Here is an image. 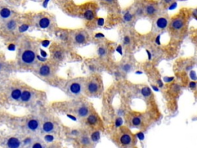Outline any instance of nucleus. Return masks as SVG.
I'll use <instances>...</instances> for the list:
<instances>
[{
    "instance_id": "nucleus-1",
    "label": "nucleus",
    "mask_w": 197,
    "mask_h": 148,
    "mask_svg": "<svg viewBox=\"0 0 197 148\" xmlns=\"http://www.w3.org/2000/svg\"><path fill=\"white\" fill-rule=\"evenodd\" d=\"M112 140L119 148H131L135 146L137 140L128 127L121 126L112 135Z\"/></svg>"
},
{
    "instance_id": "nucleus-2",
    "label": "nucleus",
    "mask_w": 197,
    "mask_h": 148,
    "mask_svg": "<svg viewBox=\"0 0 197 148\" xmlns=\"http://www.w3.org/2000/svg\"><path fill=\"white\" fill-rule=\"evenodd\" d=\"M143 7V12H144V16L147 17H155L159 13L160 11V7L159 5L157 2L155 1H147L142 4Z\"/></svg>"
},
{
    "instance_id": "nucleus-3",
    "label": "nucleus",
    "mask_w": 197,
    "mask_h": 148,
    "mask_svg": "<svg viewBox=\"0 0 197 148\" xmlns=\"http://www.w3.org/2000/svg\"><path fill=\"white\" fill-rule=\"evenodd\" d=\"M186 25V18L184 16V13L180 12V13L174 16L170 22L169 26L172 31L179 32L185 28Z\"/></svg>"
},
{
    "instance_id": "nucleus-4",
    "label": "nucleus",
    "mask_w": 197,
    "mask_h": 148,
    "mask_svg": "<svg viewBox=\"0 0 197 148\" xmlns=\"http://www.w3.org/2000/svg\"><path fill=\"white\" fill-rule=\"evenodd\" d=\"M86 119V123L88 127L92 128V131L95 130H99L100 131L102 127H103V123L101 121L100 118L97 115L96 113H90Z\"/></svg>"
},
{
    "instance_id": "nucleus-5",
    "label": "nucleus",
    "mask_w": 197,
    "mask_h": 148,
    "mask_svg": "<svg viewBox=\"0 0 197 148\" xmlns=\"http://www.w3.org/2000/svg\"><path fill=\"white\" fill-rule=\"evenodd\" d=\"M100 87V80L96 78V77L91 79L90 80L88 81L85 86L86 92L89 95H91V96H95L96 94H97L99 92Z\"/></svg>"
},
{
    "instance_id": "nucleus-6",
    "label": "nucleus",
    "mask_w": 197,
    "mask_h": 148,
    "mask_svg": "<svg viewBox=\"0 0 197 148\" xmlns=\"http://www.w3.org/2000/svg\"><path fill=\"white\" fill-rule=\"evenodd\" d=\"M84 83L83 81L73 80L68 85V91L73 96H79L83 93L84 90Z\"/></svg>"
},
{
    "instance_id": "nucleus-7",
    "label": "nucleus",
    "mask_w": 197,
    "mask_h": 148,
    "mask_svg": "<svg viewBox=\"0 0 197 148\" xmlns=\"http://www.w3.org/2000/svg\"><path fill=\"white\" fill-rule=\"evenodd\" d=\"M36 60V53L31 49H26L21 54V61L25 65H32Z\"/></svg>"
},
{
    "instance_id": "nucleus-8",
    "label": "nucleus",
    "mask_w": 197,
    "mask_h": 148,
    "mask_svg": "<svg viewBox=\"0 0 197 148\" xmlns=\"http://www.w3.org/2000/svg\"><path fill=\"white\" fill-rule=\"evenodd\" d=\"M128 124L129 127L133 128H142L144 125V118L139 114L131 116L130 117H129Z\"/></svg>"
},
{
    "instance_id": "nucleus-9",
    "label": "nucleus",
    "mask_w": 197,
    "mask_h": 148,
    "mask_svg": "<svg viewBox=\"0 0 197 148\" xmlns=\"http://www.w3.org/2000/svg\"><path fill=\"white\" fill-rule=\"evenodd\" d=\"M88 34L87 32L84 30H80V31H76L73 36L74 42L78 45H82V44L86 43L87 42Z\"/></svg>"
},
{
    "instance_id": "nucleus-10",
    "label": "nucleus",
    "mask_w": 197,
    "mask_h": 148,
    "mask_svg": "<svg viewBox=\"0 0 197 148\" xmlns=\"http://www.w3.org/2000/svg\"><path fill=\"white\" fill-rule=\"evenodd\" d=\"M78 142L83 148H92L93 144L90 136L86 134H80V135L78 136Z\"/></svg>"
},
{
    "instance_id": "nucleus-11",
    "label": "nucleus",
    "mask_w": 197,
    "mask_h": 148,
    "mask_svg": "<svg viewBox=\"0 0 197 148\" xmlns=\"http://www.w3.org/2000/svg\"><path fill=\"white\" fill-rule=\"evenodd\" d=\"M170 24V20L166 16H159L156 18L154 25L156 29L159 30H164L167 29Z\"/></svg>"
},
{
    "instance_id": "nucleus-12",
    "label": "nucleus",
    "mask_w": 197,
    "mask_h": 148,
    "mask_svg": "<svg viewBox=\"0 0 197 148\" xmlns=\"http://www.w3.org/2000/svg\"><path fill=\"white\" fill-rule=\"evenodd\" d=\"M91 113L90 106L86 104H82L80 106H78L76 110V114L79 118H83L85 119L88 116V115Z\"/></svg>"
},
{
    "instance_id": "nucleus-13",
    "label": "nucleus",
    "mask_w": 197,
    "mask_h": 148,
    "mask_svg": "<svg viewBox=\"0 0 197 148\" xmlns=\"http://www.w3.org/2000/svg\"><path fill=\"white\" fill-rule=\"evenodd\" d=\"M6 147L8 148H21L22 141L16 136H11L6 140Z\"/></svg>"
},
{
    "instance_id": "nucleus-14",
    "label": "nucleus",
    "mask_w": 197,
    "mask_h": 148,
    "mask_svg": "<svg viewBox=\"0 0 197 148\" xmlns=\"http://www.w3.org/2000/svg\"><path fill=\"white\" fill-rule=\"evenodd\" d=\"M26 127L27 129L31 132H36L39 130L40 127V123L39 120H37L36 118H32L30 119L26 123Z\"/></svg>"
},
{
    "instance_id": "nucleus-15",
    "label": "nucleus",
    "mask_w": 197,
    "mask_h": 148,
    "mask_svg": "<svg viewBox=\"0 0 197 148\" xmlns=\"http://www.w3.org/2000/svg\"><path fill=\"white\" fill-rule=\"evenodd\" d=\"M55 123L51 121H46L42 126V131L45 134H49L55 130Z\"/></svg>"
},
{
    "instance_id": "nucleus-16",
    "label": "nucleus",
    "mask_w": 197,
    "mask_h": 148,
    "mask_svg": "<svg viewBox=\"0 0 197 148\" xmlns=\"http://www.w3.org/2000/svg\"><path fill=\"white\" fill-rule=\"evenodd\" d=\"M51 73H52V69H51V67L48 65L43 64L39 67V74L40 76L46 77V76H49L51 75Z\"/></svg>"
},
{
    "instance_id": "nucleus-17",
    "label": "nucleus",
    "mask_w": 197,
    "mask_h": 148,
    "mask_svg": "<svg viewBox=\"0 0 197 148\" xmlns=\"http://www.w3.org/2000/svg\"><path fill=\"white\" fill-rule=\"evenodd\" d=\"M96 14L95 12L94 9H91V8L86 9L85 12H83V17L87 21L94 20V18H96Z\"/></svg>"
},
{
    "instance_id": "nucleus-18",
    "label": "nucleus",
    "mask_w": 197,
    "mask_h": 148,
    "mask_svg": "<svg viewBox=\"0 0 197 148\" xmlns=\"http://www.w3.org/2000/svg\"><path fill=\"white\" fill-rule=\"evenodd\" d=\"M12 16V11L8 8L3 7L0 9V18L2 20H8Z\"/></svg>"
},
{
    "instance_id": "nucleus-19",
    "label": "nucleus",
    "mask_w": 197,
    "mask_h": 148,
    "mask_svg": "<svg viewBox=\"0 0 197 148\" xmlns=\"http://www.w3.org/2000/svg\"><path fill=\"white\" fill-rule=\"evenodd\" d=\"M16 26H17V23L16 21L13 18H10V19H8L6 21V23L5 24V29H7L9 32L11 31H14V30L16 29Z\"/></svg>"
},
{
    "instance_id": "nucleus-20",
    "label": "nucleus",
    "mask_w": 197,
    "mask_h": 148,
    "mask_svg": "<svg viewBox=\"0 0 197 148\" xmlns=\"http://www.w3.org/2000/svg\"><path fill=\"white\" fill-rule=\"evenodd\" d=\"M32 99V92L29 90H24L22 91V95H21L20 100L22 102H29Z\"/></svg>"
},
{
    "instance_id": "nucleus-21",
    "label": "nucleus",
    "mask_w": 197,
    "mask_h": 148,
    "mask_svg": "<svg viewBox=\"0 0 197 148\" xmlns=\"http://www.w3.org/2000/svg\"><path fill=\"white\" fill-rule=\"evenodd\" d=\"M38 24L41 29H47L51 25L50 18H48V17H42L39 20Z\"/></svg>"
},
{
    "instance_id": "nucleus-22",
    "label": "nucleus",
    "mask_w": 197,
    "mask_h": 148,
    "mask_svg": "<svg viewBox=\"0 0 197 148\" xmlns=\"http://www.w3.org/2000/svg\"><path fill=\"white\" fill-rule=\"evenodd\" d=\"M21 95H22V91H21L20 89H18V88H15L13 90H12L11 92H10V98L13 100H19L21 98Z\"/></svg>"
},
{
    "instance_id": "nucleus-23",
    "label": "nucleus",
    "mask_w": 197,
    "mask_h": 148,
    "mask_svg": "<svg viewBox=\"0 0 197 148\" xmlns=\"http://www.w3.org/2000/svg\"><path fill=\"white\" fill-rule=\"evenodd\" d=\"M134 18H135V14L132 13V12L129 10L125 12L123 16H122V18L125 23H130L134 19Z\"/></svg>"
},
{
    "instance_id": "nucleus-24",
    "label": "nucleus",
    "mask_w": 197,
    "mask_h": 148,
    "mask_svg": "<svg viewBox=\"0 0 197 148\" xmlns=\"http://www.w3.org/2000/svg\"><path fill=\"white\" fill-rule=\"evenodd\" d=\"M97 53H98V55L99 57L102 58L105 57V56H106V55H107V49L103 46H99L98 48V49H97Z\"/></svg>"
},
{
    "instance_id": "nucleus-25",
    "label": "nucleus",
    "mask_w": 197,
    "mask_h": 148,
    "mask_svg": "<svg viewBox=\"0 0 197 148\" xmlns=\"http://www.w3.org/2000/svg\"><path fill=\"white\" fill-rule=\"evenodd\" d=\"M100 137V131L99 130H95L92 131V133L90 135V138L92 140L93 143H96L99 140V139Z\"/></svg>"
},
{
    "instance_id": "nucleus-26",
    "label": "nucleus",
    "mask_w": 197,
    "mask_h": 148,
    "mask_svg": "<svg viewBox=\"0 0 197 148\" xmlns=\"http://www.w3.org/2000/svg\"><path fill=\"white\" fill-rule=\"evenodd\" d=\"M141 93L144 97H149L152 95V90L149 86H144L141 90Z\"/></svg>"
},
{
    "instance_id": "nucleus-27",
    "label": "nucleus",
    "mask_w": 197,
    "mask_h": 148,
    "mask_svg": "<svg viewBox=\"0 0 197 148\" xmlns=\"http://www.w3.org/2000/svg\"><path fill=\"white\" fill-rule=\"evenodd\" d=\"M132 69H133V66H132V65H131L130 63H129V62L124 63L123 65H122L121 66V69L124 72V73H129V72L132 70Z\"/></svg>"
},
{
    "instance_id": "nucleus-28",
    "label": "nucleus",
    "mask_w": 197,
    "mask_h": 148,
    "mask_svg": "<svg viewBox=\"0 0 197 148\" xmlns=\"http://www.w3.org/2000/svg\"><path fill=\"white\" fill-rule=\"evenodd\" d=\"M134 14H135V16H139V17H140V16H144V12H143V7H142V4L140 5H139V6L136 7V9H135V12H134Z\"/></svg>"
},
{
    "instance_id": "nucleus-29",
    "label": "nucleus",
    "mask_w": 197,
    "mask_h": 148,
    "mask_svg": "<svg viewBox=\"0 0 197 148\" xmlns=\"http://www.w3.org/2000/svg\"><path fill=\"white\" fill-rule=\"evenodd\" d=\"M103 4L109 6H114L117 4V0H100Z\"/></svg>"
},
{
    "instance_id": "nucleus-30",
    "label": "nucleus",
    "mask_w": 197,
    "mask_h": 148,
    "mask_svg": "<svg viewBox=\"0 0 197 148\" xmlns=\"http://www.w3.org/2000/svg\"><path fill=\"white\" fill-rule=\"evenodd\" d=\"M30 148H46V147L40 141H35V142L32 143Z\"/></svg>"
},
{
    "instance_id": "nucleus-31",
    "label": "nucleus",
    "mask_w": 197,
    "mask_h": 148,
    "mask_svg": "<svg viewBox=\"0 0 197 148\" xmlns=\"http://www.w3.org/2000/svg\"><path fill=\"white\" fill-rule=\"evenodd\" d=\"M53 56L56 60H62V57H63V53L62 52H61L60 50H56L54 52V54H53Z\"/></svg>"
},
{
    "instance_id": "nucleus-32",
    "label": "nucleus",
    "mask_w": 197,
    "mask_h": 148,
    "mask_svg": "<svg viewBox=\"0 0 197 148\" xmlns=\"http://www.w3.org/2000/svg\"><path fill=\"white\" fill-rule=\"evenodd\" d=\"M123 43L126 46H129L130 45L131 43V38L129 36H125L123 38Z\"/></svg>"
},
{
    "instance_id": "nucleus-33",
    "label": "nucleus",
    "mask_w": 197,
    "mask_h": 148,
    "mask_svg": "<svg viewBox=\"0 0 197 148\" xmlns=\"http://www.w3.org/2000/svg\"><path fill=\"white\" fill-rule=\"evenodd\" d=\"M115 123H116V127L118 128V127H121V126H122V120L121 117H118L116 118V122H115Z\"/></svg>"
},
{
    "instance_id": "nucleus-34",
    "label": "nucleus",
    "mask_w": 197,
    "mask_h": 148,
    "mask_svg": "<svg viewBox=\"0 0 197 148\" xmlns=\"http://www.w3.org/2000/svg\"><path fill=\"white\" fill-rule=\"evenodd\" d=\"M179 90H180V86L177 84H174V85L172 86V90L173 92H179Z\"/></svg>"
},
{
    "instance_id": "nucleus-35",
    "label": "nucleus",
    "mask_w": 197,
    "mask_h": 148,
    "mask_svg": "<svg viewBox=\"0 0 197 148\" xmlns=\"http://www.w3.org/2000/svg\"><path fill=\"white\" fill-rule=\"evenodd\" d=\"M23 143H24L25 145H29V144L32 143V139L29 138V137H27V138H25V140H24Z\"/></svg>"
},
{
    "instance_id": "nucleus-36",
    "label": "nucleus",
    "mask_w": 197,
    "mask_h": 148,
    "mask_svg": "<svg viewBox=\"0 0 197 148\" xmlns=\"http://www.w3.org/2000/svg\"><path fill=\"white\" fill-rule=\"evenodd\" d=\"M196 82H194V81H191L190 83H189V88L190 89H193V90H194V89H196Z\"/></svg>"
},
{
    "instance_id": "nucleus-37",
    "label": "nucleus",
    "mask_w": 197,
    "mask_h": 148,
    "mask_svg": "<svg viewBox=\"0 0 197 148\" xmlns=\"http://www.w3.org/2000/svg\"><path fill=\"white\" fill-rule=\"evenodd\" d=\"M104 37H105V36L103 33H100V32H99V33H96V34L95 35V38L96 39H103Z\"/></svg>"
},
{
    "instance_id": "nucleus-38",
    "label": "nucleus",
    "mask_w": 197,
    "mask_h": 148,
    "mask_svg": "<svg viewBox=\"0 0 197 148\" xmlns=\"http://www.w3.org/2000/svg\"><path fill=\"white\" fill-rule=\"evenodd\" d=\"M45 139L47 142H52L53 140V136L52 135H46Z\"/></svg>"
},
{
    "instance_id": "nucleus-39",
    "label": "nucleus",
    "mask_w": 197,
    "mask_h": 148,
    "mask_svg": "<svg viewBox=\"0 0 197 148\" xmlns=\"http://www.w3.org/2000/svg\"><path fill=\"white\" fill-rule=\"evenodd\" d=\"M97 24L99 25H104V19L103 18H99L98 20H97Z\"/></svg>"
},
{
    "instance_id": "nucleus-40",
    "label": "nucleus",
    "mask_w": 197,
    "mask_h": 148,
    "mask_svg": "<svg viewBox=\"0 0 197 148\" xmlns=\"http://www.w3.org/2000/svg\"><path fill=\"white\" fill-rule=\"evenodd\" d=\"M116 51L118 52V53L120 54V55H122V46L121 45H119V46H117L116 48Z\"/></svg>"
},
{
    "instance_id": "nucleus-41",
    "label": "nucleus",
    "mask_w": 197,
    "mask_h": 148,
    "mask_svg": "<svg viewBox=\"0 0 197 148\" xmlns=\"http://www.w3.org/2000/svg\"><path fill=\"white\" fill-rule=\"evenodd\" d=\"M165 5H171L173 2V0H161Z\"/></svg>"
},
{
    "instance_id": "nucleus-42",
    "label": "nucleus",
    "mask_w": 197,
    "mask_h": 148,
    "mask_svg": "<svg viewBox=\"0 0 197 148\" xmlns=\"http://www.w3.org/2000/svg\"><path fill=\"white\" fill-rule=\"evenodd\" d=\"M173 79H174V77H167V76L164 77V80H165L166 82H167V83H169V82H172Z\"/></svg>"
},
{
    "instance_id": "nucleus-43",
    "label": "nucleus",
    "mask_w": 197,
    "mask_h": 148,
    "mask_svg": "<svg viewBox=\"0 0 197 148\" xmlns=\"http://www.w3.org/2000/svg\"><path fill=\"white\" fill-rule=\"evenodd\" d=\"M192 15H193V16L196 19H197V9H193V11H192Z\"/></svg>"
},
{
    "instance_id": "nucleus-44",
    "label": "nucleus",
    "mask_w": 197,
    "mask_h": 148,
    "mask_svg": "<svg viewBox=\"0 0 197 148\" xmlns=\"http://www.w3.org/2000/svg\"><path fill=\"white\" fill-rule=\"evenodd\" d=\"M89 69H90V71L94 72V71H96V67L94 65H90V66H89Z\"/></svg>"
},
{
    "instance_id": "nucleus-45",
    "label": "nucleus",
    "mask_w": 197,
    "mask_h": 148,
    "mask_svg": "<svg viewBox=\"0 0 197 148\" xmlns=\"http://www.w3.org/2000/svg\"><path fill=\"white\" fill-rule=\"evenodd\" d=\"M157 84H158V86L159 87H163V81H162V79H158L157 80Z\"/></svg>"
},
{
    "instance_id": "nucleus-46",
    "label": "nucleus",
    "mask_w": 197,
    "mask_h": 148,
    "mask_svg": "<svg viewBox=\"0 0 197 148\" xmlns=\"http://www.w3.org/2000/svg\"><path fill=\"white\" fill-rule=\"evenodd\" d=\"M146 53H147V55H148V60H151V59H152V54H151V53L149 52L148 49H146Z\"/></svg>"
},
{
    "instance_id": "nucleus-47",
    "label": "nucleus",
    "mask_w": 197,
    "mask_h": 148,
    "mask_svg": "<svg viewBox=\"0 0 197 148\" xmlns=\"http://www.w3.org/2000/svg\"><path fill=\"white\" fill-rule=\"evenodd\" d=\"M156 43L160 45V36H158L156 39Z\"/></svg>"
},
{
    "instance_id": "nucleus-48",
    "label": "nucleus",
    "mask_w": 197,
    "mask_h": 148,
    "mask_svg": "<svg viewBox=\"0 0 197 148\" xmlns=\"http://www.w3.org/2000/svg\"><path fill=\"white\" fill-rule=\"evenodd\" d=\"M152 88L155 91H159V88L156 86H155V85H152Z\"/></svg>"
},
{
    "instance_id": "nucleus-49",
    "label": "nucleus",
    "mask_w": 197,
    "mask_h": 148,
    "mask_svg": "<svg viewBox=\"0 0 197 148\" xmlns=\"http://www.w3.org/2000/svg\"><path fill=\"white\" fill-rule=\"evenodd\" d=\"M2 69H3V64L2 62H0V71H2Z\"/></svg>"
},
{
    "instance_id": "nucleus-50",
    "label": "nucleus",
    "mask_w": 197,
    "mask_h": 148,
    "mask_svg": "<svg viewBox=\"0 0 197 148\" xmlns=\"http://www.w3.org/2000/svg\"><path fill=\"white\" fill-rule=\"evenodd\" d=\"M131 148H138V147H136L135 146H134V147H131Z\"/></svg>"
},
{
    "instance_id": "nucleus-51",
    "label": "nucleus",
    "mask_w": 197,
    "mask_h": 148,
    "mask_svg": "<svg viewBox=\"0 0 197 148\" xmlns=\"http://www.w3.org/2000/svg\"><path fill=\"white\" fill-rule=\"evenodd\" d=\"M53 148H55V147H53Z\"/></svg>"
}]
</instances>
